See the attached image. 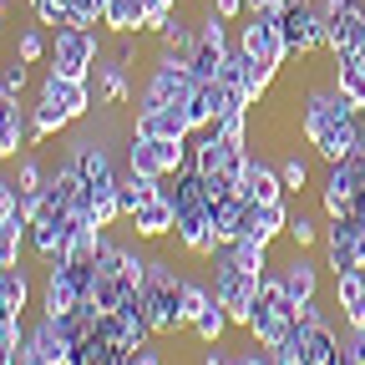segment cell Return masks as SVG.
<instances>
[{
  "instance_id": "obj_1",
  "label": "cell",
  "mask_w": 365,
  "mask_h": 365,
  "mask_svg": "<svg viewBox=\"0 0 365 365\" xmlns=\"http://www.w3.org/2000/svg\"><path fill=\"white\" fill-rule=\"evenodd\" d=\"M182 274L168 264V259H153L148 264V279H143V304H148V325L153 335H173L182 330Z\"/></svg>"
},
{
  "instance_id": "obj_2",
  "label": "cell",
  "mask_w": 365,
  "mask_h": 365,
  "mask_svg": "<svg viewBox=\"0 0 365 365\" xmlns=\"http://www.w3.org/2000/svg\"><path fill=\"white\" fill-rule=\"evenodd\" d=\"M259 284H264V274L234 264V254L218 249L213 254V299L228 309V319H234L239 330H249V314H254V299H259Z\"/></svg>"
},
{
  "instance_id": "obj_3",
  "label": "cell",
  "mask_w": 365,
  "mask_h": 365,
  "mask_svg": "<svg viewBox=\"0 0 365 365\" xmlns=\"http://www.w3.org/2000/svg\"><path fill=\"white\" fill-rule=\"evenodd\" d=\"M294 314H299V304L289 299V289H284V279L279 274H264V284H259V299H254V314H249V340L254 345H274L289 325H294Z\"/></svg>"
},
{
  "instance_id": "obj_4",
  "label": "cell",
  "mask_w": 365,
  "mask_h": 365,
  "mask_svg": "<svg viewBox=\"0 0 365 365\" xmlns=\"http://www.w3.org/2000/svg\"><path fill=\"white\" fill-rule=\"evenodd\" d=\"M350 117H360V107L345 97L335 81H330V86H314V91H304V107H299V137H304L309 148H319V143H325L340 122H350Z\"/></svg>"
},
{
  "instance_id": "obj_5",
  "label": "cell",
  "mask_w": 365,
  "mask_h": 365,
  "mask_svg": "<svg viewBox=\"0 0 365 365\" xmlns=\"http://www.w3.org/2000/svg\"><path fill=\"white\" fill-rule=\"evenodd\" d=\"M91 284H97V269L91 264H46V284H41V314H71L81 299H91Z\"/></svg>"
},
{
  "instance_id": "obj_6",
  "label": "cell",
  "mask_w": 365,
  "mask_h": 365,
  "mask_svg": "<svg viewBox=\"0 0 365 365\" xmlns=\"http://www.w3.org/2000/svg\"><path fill=\"white\" fill-rule=\"evenodd\" d=\"M193 86H198V76H193L188 56H178V51H163V56H158V66L148 71L143 91H137V107H143V102H168V107H188Z\"/></svg>"
},
{
  "instance_id": "obj_7",
  "label": "cell",
  "mask_w": 365,
  "mask_h": 365,
  "mask_svg": "<svg viewBox=\"0 0 365 365\" xmlns=\"http://www.w3.org/2000/svg\"><path fill=\"white\" fill-rule=\"evenodd\" d=\"M279 41L289 56L325 51V16H319L314 0H284L279 6Z\"/></svg>"
},
{
  "instance_id": "obj_8",
  "label": "cell",
  "mask_w": 365,
  "mask_h": 365,
  "mask_svg": "<svg viewBox=\"0 0 365 365\" xmlns=\"http://www.w3.org/2000/svg\"><path fill=\"white\" fill-rule=\"evenodd\" d=\"M97 61H102V41H97V31H91V26H66V31H56V41H51V71L76 76V81H91Z\"/></svg>"
},
{
  "instance_id": "obj_9",
  "label": "cell",
  "mask_w": 365,
  "mask_h": 365,
  "mask_svg": "<svg viewBox=\"0 0 365 365\" xmlns=\"http://www.w3.org/2000/svg\"><path fill=\"white\" fill-rule=\"evenodd\" d=\"M173 239L182 254H193V259H213L223 244L213 234V208H208V193L188 198V203H178V228H173Z\"/></svg>"
},
{
  "instance_id": "obj_10",
  "label": "cell",
  "mask_w": 365,
  "mask_h": 365,
  "mask_svg": "<svg viewBox=\"0 0 365 365\" xmlns=\"http://www.w3.org/2000/svg\"><path fill=\"white\" fill-rule=\"evenodd\" d=\"M319 244H325V269H330V274L365 269V223H360L355 213L330 218V228L319 234Z\"/></svg>"
},
{
  "instance_id": "obj_11",
  "label": "cell",
  "mask_w": 365,
  "mask_h": 365,
  "mask_svg": "<svg viewBox=\"0 0 365 365\" xmlns=\"http://www.w3.org/2000/svg\"><path fill=\"white\" fill-rule=\"evenodd\" d=\"M234 51V41H228V21L218 11H203V26H198V41H193V51H188V66L198 81H213L223 56Z\"/></svg>"
},
{
  "instance_id": "obj_12",
  "label": "cell",
  "mask_w": 365,
  "mask_h": 365,
  "mask_svg": "<svg viewBox=\"0 0 365 365\" xmlns=\"http://www.w3.org/2000/svg\"><path fill=\"white\" fill-rule=\"evenodd\" d=\"M66 163L81 173V182H86V188L91 193H117V163H112V153L97 143V137H76V143H71V153H66Z\"/></svg>"
},
{
  "instance_id": "obj_13",
  "label": "cell",
  "mask_w": 365,
  "mask_h": 365,
  "mask_svg": "<svg viewBox=\"0 0 365 365\" xmlns=\"http://www.w3.org/2000/svg\"><path fill=\"white\" fill-rule=\"evenodd\" d=\"M239 46L259 61V66H269L274 76L284 71V61H289V51H284V41H279V16H249L244 26H239Z\"/></svg>"
},
{
  "instance_id": "obj_14",
  "label": "cell",
  "mask_w": 365,
  "mask_h": 365,
  "mask_svg": "<svg viewBox=\"0 0 365 365\" xmlns=\"http://www.w3.org/2000/svg\"><path fill=\"white\" fill-rule=\"evenodd\" d=\"M36 102H41V107L66 112L71 122H81L91 107H97V102H91V86H86V81H76V76H61V71H46V76H41Z\"/></svg>"
},
{
  "instance_id": "obj_15",
  "label": "cell",
  "mask_w": 365,
  "mask_h": 365,
  "mask_svg": "<svg viewBox=\"0 0 365 365\" xmlns=\"http://www.w3.org/2000/svg\"><path fill=\"white\" fill-rule=\"evenodd\" d=\"M325 51L365 61V0H355V6H345L340 16L325 21Z\"/></svg>"
},
{
  "instance_id": "obj_16",
  "label": "cell",
  "mask_w": 365,
  "mask_h": 365,
  "mask_svg": "<svg viewBox=\"0 0 365 365\" xmlns=\"http://www.w3.org/2000/svg\"><path fill=\"white\" fill-rule=\"evenodd\" d=\"M355 193H360L355 163H330L325 178H319V213H325V218H345L355 208Z\"/></svg>"
},
{
  "instance_id": "obj_17",
  "label": "cell",
  "mask_w": 365,
  "mask_h": 365,
  "mask_svg": "<svg viewBox=\"0 0 365 365\" xmlns=\"http://www.w3.org/2000/svg\"><path fill=\"white\" fill-rule=\"evenodd\" d=\"M31 148V107H21V97L0 91V163H16Z\"/></svg>"
},
{
  "instance_id": "obj_18",
  "label": "cell",
  "mask_w": 365,
  "mask_h": 365,
  "mask_svg": "<svg viewBox=\"0 0 365 365\" xmlns=\"http://www.w3.org/2000/svg\"><path fill=\"white\" fill-rule=\"evenodd\" d=\"M132 132L137 137H193V122L182 107H168V102H143L132 117Z\"/></svg>"
},
{
  "instance_id": "obj_19",
  "label": "cell",
  "mask_w": 365,
  "mask_h": 365,
  "mask_svg": "<svg viewBox=\"0 0 365 365\" xmlns=\"http://www.w3.org/2000/svg\"><path fill=\"white\" fill-rule=\"evenodd\" d=\"M228 137H218V127H203L198 137H188V168L198 173V178H218L223 173V163H228Z\"/></svg>"
},
{
  "instance_id": "obj_20",
  "label": "cell",
  "mask_w": 365,
  "mask_h": 365,
  "mask_svg": "<svg viewBox=\"0 0 365 365\" xmlns=\"http://www.w3.org/2000/svg\"><path fill=\"white\" fill-rule=\"evenodd\" d=\"M173 228H178V208L158 193L153 203H143L132 213V234H137V244H158V239H173Z\"/></svg>"
},
{
  "instance_id": "obj_21",
  "label": "cell",
  "mask_w": 365,
  "mask_h": 365,
  "mask_svg": "<svg viewBox=\"0 0 365 365\" xmlns=\"http://www.w3.org/2000/svg\"><path fill=\"white\" fill-rule=\"evenodd\" d=\"M208 208H213V234H218V244H234V239L249 234V203H244V193L208 198Z\"/></svg>"
},
{
  "instance_id": "obj_22",
  "label": "cell",
  "mask_w": 365,
  "mask_h": 365,
  "mask_svg": "<svg viewBox=\"0 0 365 365\" xmlns=\"http://www.w3.org/2000/svg\"><path fill=\"white\" fill-rule=\"evenodd\" d=\"M279 279H284V289H289V299H294V304L319 299V264H314V259H304V249H294V254L284 259Z\"/></svg>"
},
{
  "instance_id": "obj_23",
  "label": "cell",
  "mask_w": 365,
  "mask_h": 365,
  "mask_svg": "<svg viewBox=\"0 0 365 365\" xmlns=\"http://www.w3.org/2000/svg\"><path fill=\"white\" fill-rule=\"evenodd\" d=\"M335 309H340V319H345V330L365 325V269L335 274Z\"/></svg>"
},
{
  "instance_id": "obj_24",
  "label": "cell",
  "mask_w": 365,
  "mask_h": 365,
  "mask_svg": "<svg viewBox=\"0 0 365 365\" xmlns=\"http://www.w3.org/2000/svg\"><path fill=\"white\" fill-rule=\"evenodd\" d=\"M239 193H244V203H274V198H284L289 188H284V178H279L274 163L254 158L249 173H244V182H239Z\"/></svg>"
},
{
  "instance_id": "obj_25",
  "label": "cell",
  "mask_w": 365,
  "mask_h": 365,
  "mask_svg": "<svg viewBox=\"0 0 365 365\" xmlns=\"http://www.w3.org/2000/svg\"><path fill=\"white\" fill-rule=\"evenodd\" d=\"M26 350L41 355V360H51V365H66V360H71V340L56 330V319H46V314L26 330Z\"/></svg>"
},
{
  "instance_id": "obj_26",
  "label": "cell",
  "mask_w": 365,
  "mask_h": 365,
  "mask_svg": "<svg viewBox=\"0 0 365 365\" xmlns=\"http://www.w3.org/2000/svg\"><path fill=\"white\" fill-rule=\"evenodd\" d=\"M289 198H274V203H249V234L274 244V239H284V228H289Z\"/></svg>"
},
{
  "instance_id": "obj_27",
  "label": "cell",
  "mask_w": 365,
  "mask_h": 365,
  "mask_svg": "<svg viewBox=\"0 0 365 365\" xmlns=\"http://www.w3.org/2000/svg\"><path fill=\"white\" fill-rule=\"evenodd\" d=\"M132 97V76H127V66L112 56V61H97V107H117V102H127Z\"/></svg>"
},
{
  "instance_id": "obj_28",
  "label": "cell",
  "mask_w": 365,
  "mask_h": 365,
  "mask_svg": "<svg viewBox=\"0 0 365 365\" xmlns=\"http://www.w3.org/2000/svg\"><path fill=\"white\" fill-rule=\"evenodd\" d=\"M163 193V178H148V173H127L117 182V203H122V218H132L143 203H153Z\"/></svg>"
},
{
  "instance_id": "obj_29",
  "label": "cell",
  "mask_w": 365,
  "mask_h": 365,
  "mask_svg": "<svg viewBox=\"0 0 365 365\" xmlns=\"http://www.w3.org/2000/svg\"><path fill=\"white\" fill-rule=\"evenodd\" d=\"M228 325H234V319H228V309L218 304V299H208L203 309H198V319H193V335H198V345H218L223 335H228Z\"/></svg>"
},
{
  "instance_id": "obj_30",
  "label": "cell",
  "mask_w": 365,
  "mask_h": 365,
  "mask_svg": "<svg viewBox=\"0 0 365 365\" xmlns=\"http://www.w3.org/2000/svg\"><path fill=\"white\" fill-rule=\"evenodd\" d=\"M304 335H309V325H299V314H294V325L269 345L274 365H304Z\"/></svg>"
},
{
  "instance_id": "obj_31",
  "label": "cell",
  "mask_w": 365,
  "mask_h": 365,
  "mask_svg": "<svg viewBox=\"0 0 365 365\" xmlns=\"http://www.w3.org/2000/svg\"><path fill=\"white\" fill-rule=\"evenodd\" d=\"M107 26H112L117 36H137V31L148 26L143 0H112V6H107Z\"/></svg>"
},
{
  "instance_id": "obj_32",
  "label": "cell",
  "mask_w": 365,
  "mask_h": 365,
  "mask_svg": "<svg viewBox=\"0 0 365 365\" xmlns=\"http://www.w3.org/2000/svg\"><path fill=\"white\" fill-rule=\"evenodd\" d=\"M335 86L345 91L355 107H365V61H355V56H335Z\"/></svg>"
},
{
  "instance_id": "obj_33",
  "label": "cell",
  "mask_w": 365,
  "mask_h": 365,
  "mask_svg": "<svg viewBox=\"0 0 365 365\" xmlns=\"http://www.w3.org/2000/svg\"><path fill=\"white\" fill-rule=\"evenodd\" d=\"M158 36H163V51H178V56H188V51H193V41H198V31H193L188 21H182L178 11L158 26Z\"/></svg>"
},
{
  "instance_id": "obj_34",
  "label": "cell",
  "mask_w": 365,
  "mask_h": 365,
  "mask_svg": "<svg viewBox=\"0 0 365 365\" xmlns=\"http://www.w3.org/2000/svg\"><path fill=\"white\" fill-rule=\"evenodd\" d=\"M71 127V117L66 112H56V107H31V143H46V137H61Z\"/></svg>"
},
{
  "instance_id": "obj_35",
  "label": "cell",
  "mask_w": 365,
  "mask_h": 365,
  "mask_svg": "<svg viewBox=\"0 0 365 365\" xmlns=\"http://www.w3.org/2000/svg\"><path fill=\"white\" fill-rule=\"evenodd\" d=\"M0 299H6L16 314H26V304H31V279H26V269H21V264L0 274Z\"/></svg>"
},
{
  "instance_id": "obj_36",
  "label": "cell",
  "mask_w": 365,
  "mask_h": 365,
  "mask_svg": "<svg viewBox=\"0 0 365 365\" xmlns=\"http://www.w3.org/2000/svg\"><path fill=\"white\" fill-rule=\"evenodd\" d=\"M16 56H21L26 66H36V61H46V56H51V41H46V31H36V26H26V31H21V41H16Z\"/></svg>"
},
{
  "instance_id": "obj_37",
  "label": "cell",
  "mask_w": 365,
  "mask_h": 365,
  "mask_svg": "<svg viewBox=\"0 0 365 365\" xmlns=\"http://www.w3.org/2000/svg\"><path fill=\"white\" fill-rule=\"evenodd\" d=\"M319 234H325V228H319V223H314V218H309L304 208H294V213H289V228H284V239H289L294 249H309V244H314Z\"/></svg>"
},
{
  "instance_id": "obj_38",
  "label": "cell",
  "mask_w": 365,
  "mask_h": 365,
  "mask_svg": "<svg viewBox=\"0 0 365 365\" xmlns=\"http://www.w3.org/2000/svg\"><path fill=\"white\" fill-rule=\"evenodd\" d=\"M274 168H279V178H284V188H289V193H304V188H309V163H304L299 153H284Z\"/></svg>"
},
{
  "instance_id": "obj_39",
  "label": "cell",
  "mask_w": 365,
  "mask_h": 365,
  "mask_svg": "<svg viewBox=\"0 0 365 365\" xmlns=\"http://www.w3.org/2000/svg\"><path fill=\"white\" fill-rule=\"evenodd\" d=\"M107 6L112 0H66L71 26H107Z\"/></svg>"
},
{
  "instance_id": "obj_40",
  "label": "cell",
  "mask_w": 365,
  "mask_h": 365,
  "mask_svg": "<svg viewBox=\"0 0 365 365\" xmlns=\"http://www.w3.org/2000/svg\"><path fill=\"white\" fill-rule=\"evenodd\" d=\"M213 127H218V137H228V143H249V107H228Z\"/></svg>"
},
{
  "instance_id": "obj_41",
  "label": "cell",
  "mask_w": 365,
  "mask_h": 365,
  "mask_svg": "<svg viewBox=\"0 0 365 365\" xmlns=\"http://www.w3.org/2000/svg\"><path fill=\"white\" fill-rule=\"evenodd\" d=\"M208 299H213V289H203V284H193V279L182 284V325H193V319H198V309H203Z\"/></svg>"
},
{
  "instance_id": "obj_42",
  "label": "cell",
  "mask_w": 365,
  "mask_h": 365,
  "mask_svg": "<svg viewBox=\"0 0 365 365\" xmlns=\"http://www.w3.org/2000/svg\"><path fill=\"white\" fill-rule=\"evenodd\" d=\"M122 218V203H117V193H97V203H91V223L97 228H112Z\"/></svg>"
},
{
  "instance_id": "obj_43",
  "label": "cell",
  "mask_w": 365,
  "mask_h": 365,
  "mask_svg": "<svg viewBox=\"0 0 365 365\" xmlns=\"http://www.w3.org/2000/svg\"><path fill=\"white\" fill-rule=\"evenodd\" d=\"M21 254H26V234H0V274L16 269Z\"/></svg>"
},
{
  "instance_id": "obj_44",
  "label": "cell",
  "mask_w": 365,
  "mask_h": 365,
  "mask_svg": "<svg viewBox=\"0 0 365 365\" xmlns=\"http://www.w3.org/2000/svg\"><path fill=\"white\" fill-rule=\"evenodd\" d=\"M0 91H11V97H21V91H26V61H21V56L6 61V71H0Z\"/></svg>"
},
{
  "instance_id": "obj_45",
  "label": "cell",
  "mask_w": 365,
  "mask_h": 365,
  "mask_svg": "<svg viewBox=\"0 0 365 365\" xmlns=\"http://www.w3.org/2000/svg\"><path fill=\"white\" fill-rule=\"evenodd\" d=\"M16 188H21V193H26V188H46V173H41L36 158H21V168H16Z\"/></svg>"
},
{
  "instance_id": "obj_46",
  "label": "cell",
  "mask_w": 365,
  "mask_h": 365,
  "mask_svg": "<svg viewBox=\"0 0 365 365\" xmlns=\"http://www.w3.org/2000/svg\"><path fill=\"white\" fill-rule=\"evenodd\" d=\"M143 11H148V26H143V31H158V26L178 11V0H143Z\"/></svg>"
},
{
  "instance_id": "obj_47",
  "label": "cell",
  "mask_w": 365,
  "mask_h": 365,
  "mask_svg": "<svg viewBox=\"0 0 365 365\" xmlns=\"http://www.w3.org/2000/svg\"><path fill=\"white\" fill-rule=\"evenodd\" d=\"M345 365H365V325L345 330Z\"/></svg>"
},
{
  "instance_id": "obj_48",
  "label": "cell",
  "mask_w": 365,
  "mask_h": 365,
  "mask_svg": "<svg viewBox=\"0 0 365 365\" xmlns=\"http://www.w3.org/2000/svg\"><path fill=\"white\" fill-rule=\"evenodd\" d=\"M21 350H26L21 335H0V365H21Z\"/></svg>"
},
{
  "instance_id": "obj_49",
  "label": "cell",
  "mask_w": 365,
  "mask_h": 365,
  "mask_svg": "<svg viewBox=\"0 0 365 365\" xmlns=\"http://www.w3.org/2000/svg\"><path fill=\"white\" fill-rule=\"evenodd\" d=\"M208 11H218L223 21H239V16L249 11V0H208Z\"/></svg>"
},
{
  "instance_id": "obj_50",
  "label": "cell",
  "mask_w": 365,
  "mask_h": 365,
  "mask_svg": "<svg viewBox=\"0 0 365 365\" xmlns=\"http://www.w3.org/2000/svg\"><path fill=\"white\" fill-rule=\"evenodd\" d=\"M234 365H274V355H269L264 345H254V350H244V355H234Z\"/></svg>"
},
{
  "instance_id": "obj_51",
  "label": "cell",
  "mask_w": 365,
  "mask_h": 365,
  "mask_svg": "<svg viewBox=\"0 0 365 365\" xmlns=\"http://www.w3.org/2000/svg\"><path fill=\"white\" fill-rule=\"evenodd\" d=\"M284 0H249V16H279Z\"/></svg>"
},
{
  "instance_id": "obj_52",
  "label": "cell",
  "mask_w": 365,
  "mask_h": 365,
  "mask_svg": "<svg viewBox=\"0 0 365 365\" xmlns=\"http://www.w3.org/2000/svg\"><path fill=\"white\" fill-rule=\"evenodd\" d=\"M127 365H163V355L153 350V345H143V350H132V360Z\"/></svg>"
},
{
  "instance_id": "obj_53",
  "label": "cell",
  "mask_w": 365,
  "mask_h": 365,
  "mask_svg": "<svg viewBox=\"0 0 365 365\" xmlns=\"http://www.w3.org/2000/svg\"><path fill=\"white\" fill-rule=\"evenodd\" d=\"M21 365H51V360H41V355H31V350H21Z\"/></svg>"
}]
</instances>
